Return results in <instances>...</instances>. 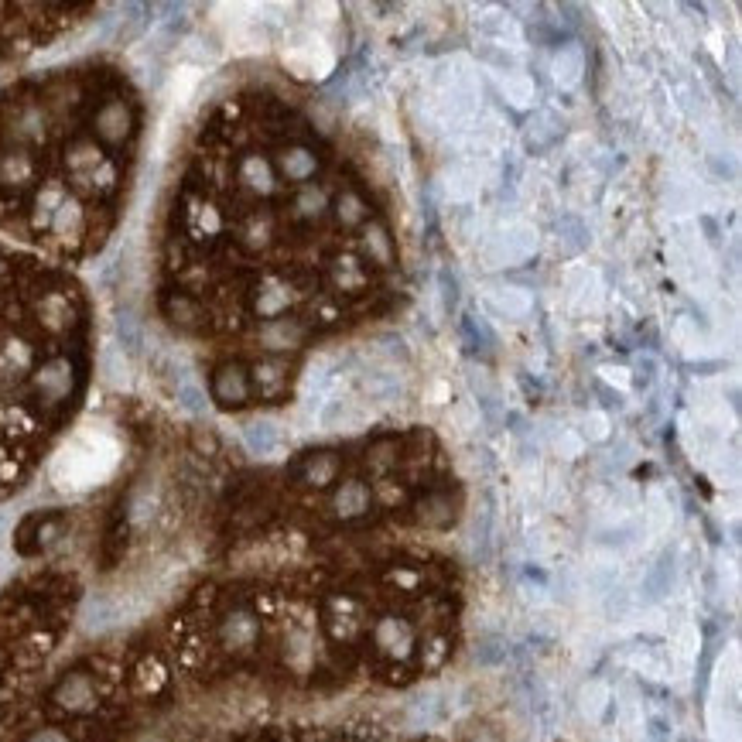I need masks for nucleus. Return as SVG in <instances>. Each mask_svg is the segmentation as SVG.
Instances as JSON below:
<instances>
[{
	"label": "nucleus",
	"mask_w": 742,
	"mask_h": 742,
	"mask_svg": "<svg viewBox=\"0 0 742 742\" xmlns=\"http://www.w3.org/2000/svg\"><path fill=\"white\" fill-rule=\"evenodd\" d=\"M76 329L72 284L0 254V496L18 486L69 401L76 366L55 342Z\"/></svg>",
	"instance_id": "obj_1"
},
{
	"label": "nucleus",
	"mask_w": 742,
	"mask_h": 742,
	"mask_svg": "<svg viewBox=\"0 0 742 742\" xmlns=\"http://www.w3.org/2000/svg\"><path fill=\"white\" fill-rule=\"evenodd\" d=\"M69 613L72 589L55 575L18 585L0 602V729L28 688V678L59 643Z\"/></svg>",
	"instance_id": "obj_2"
},
{
	"label": "nucleus",
	"mask_w": 742,
	"mask_h": 742,
	"mask_svg": "<svg viewBox=\"0 0 742 742\" xmlns=\"http://www.w3.org/2000/svg\"><path fill=\"white\" fill-rule=\"evenodd\" d=\"M113 462H117V448H113L110 438L79 435L76 442H69V448L59 455V462H55V483L65 489L93 486L113 469Z\"/></svg>",
	"instance_id": "obj_3"
},
{
	"label": "nucleus",
	"mask_w": 742,
	"mask_h": 742,
	"mask_svg": "<svg viewBox=\"0 0 742 742\" xmlns=\"http://www.w3.org/2000/svg\"><path fill=\"white\" fill-rule=\"evenodd\" d=\"M329 510L332 517L342 520V524H356V520L370 517L373 510V489L363 479H349V483H339L329 496Z\"/></svg>",
	"instance_id": "obj_4"
},
{
	"label": "nucleus",
	"mask_w": 742,
	"mask_h": 742,
	"mask_svg": "<svg viewBox=\"0 0 742 742\" xmlns=\"http://www.w3.org/2000/svg\"><path fill=\"white\" fill-rule=\"evenodd\" d=\"M339 452H329V448H318V452H305L301 459L291 466V476L301 486H312V489H329L339 479Z\"/></svg>",
	"instance_id": "obj_5"
},
{
	"label": "nucleus",
	"mask_w": 742,
	"mask_h": 742,
	"mask_svg": "<svg viewBox=\"0 0 742 742\" xmlns=\"http://www.w3.org/2000/svg\"><path fill=\"white\" fill-rule=\"evenodd\" d=\"M243 438H247V445L254 455H271L277 448V428L271 421H254L247 431H243Z\"/></svg>",
	"instance_id": "obj_6"
},
{
	"label": "nucleus",
	"mask_w": 742,
	"mask_h": 742,
	"mask_svg": "<svg viewBox=\"0 0 742 742\" xmlns=\"http://www.w3.org/2000/svg\"><path fill=\"white\" fill-rule=\"evenodd\" d=\"M671 582H674V558H671V554H664V558H660L657 565H654V572L647 575L650 599H660V595L671 589Z\"/></svg>",
	"instance_id": "obj_7"
},
{
	"label": "nucleus",
	"mask_w": 742,
	"mask_h": 742,
	"mask_svg": "<svg viewBox=\"0 0 742 742\" xmlns=\"http://www.w3.org/2000/svg\"><path fill=\"white\" fill-rule=\"evenodd\" d=\"M366 394L373 401H394L401 394V383H397V377H390V373H373V377H366Z\"/></svg>",
	"instance_id": "obj_8"
},
{
	"label": "nucleus",
	"mask_w": 742,
	"mask_h": 742,
	"mask_svg": "<svg viewBox=\"0 0 742 742\" xmlns=\"http://www.w3.org/2000/svg\"><path fill=\"white\" fill-rule=\"evenodd\" d=\"M349 418V401H329L322 411V424L325 428H339V424H346Z\"/></svg>",
	"instance_id": "obj_9"
}]
</instances>
